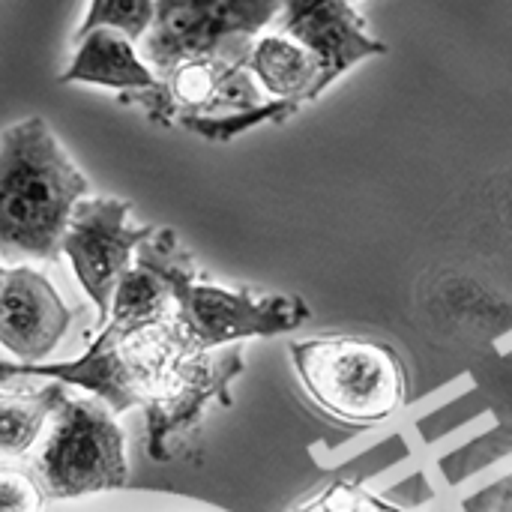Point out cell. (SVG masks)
Here are the masks:
<instances>
[{
	"instance_id": "9c48e42d",
	"label": "cell",
	"mask_w": 512,
	"mask_h": 512,
	"mask_svg": "<svg viewBox=\"0 0 512 512\" xmlns=\"http://www.w3.org/2000/svg\"><path fill=\"white\" fill-rule=\"evenodd\" d=\"M276 30L318 63L324 90L354 63L387 54V45L366 33L363 15L348 0H285Z\"/></svg>"
},
{
	"instance_id": "ba28073f",
	"label": "cell",
	"mask_w": 512,
	"mask_h": 512,
	"mask_svg": "<svg viewBox=\"0 0 512 512\" xmlns=\"http://www.w3.org/2000/svg\"><path fill=\"white\" fill-rule=\"evenodd\" d=\"M156 228L132 225V204L120 198H84L63 237V255L93 300L102 324L111 315V303L123 276L135 267V252Z\"/></svg>"
},
{
	"instance_id": "2e32d148",
	"label": "cell",
	"mask_w": 512,
	"mask_h": 512,
	"mask_svg": "<svg viewBox=\"0 0 512 512\" xmlns=\"http://www.w3.org/2000/svg\"><path fill=\"white\" fill-rule=\"evenodd\" d=\"M294 512H408L357 480H333L312 498H306Z\"/></svg>"
},
{
	"instance_id": "7a4b0ae2",
	"label": "cell",
	"mask_w": 512,
	"mask_h": 512,
	"mask_svg": "<svg viewBox=\"0 0 512 512\" xmlns=\"http://www.w3.org/2000/svg\"><path fill=\"white\" fill-rule=\"evenodd\" d=\"M90 183L42 117L0 132V255L54 261Z\"/></svg>"
},
{
	"instance_id": "9a60e30c",
	"label": "cell",
	"mask_w": 512,
	"mask_h": 512,
	"mask_svg": "<svg viewBox=\"0 0 512 512\" xmlns=\"http://www.w3.org/2000/svg\"><path fill=\"white\" fill-rule=\"evenodd\" d=\"M153 15H156V0H90V9L75 33V42L99 27L117 30L126 39L138 42L147 36Z\"/></svg>"
},
{
	"instance_id": "3957f363",
	"label": "cell",
	"mask_w": 512,
	"mask_h": 512,
	"mask_svg": "<svg viewBox=\"0 0 512 512\" xmlns=\"http://www.w3.org/2000/svg\"><path fill=\"white\" fill-rule=\"evenodd\" d=\"M135 264L156 273L174 303V318L204 351L240 345L255 336H279L309 321V306L294 294H264L255 288L228 291L207 282L171 228H156L135 252Z\"/></svg>"
},
{
	"instance_id": "8fae6325",
	"label": "cell",
	"mask_w": 512,
	"mask_h": 512,
	"mask_svg": "<svg viewBox=\"0 0 512 512\" xmlns=\"http://www.w3.org/2000/svg\"><path fill=\"white\" fill-rule=\"evenodd\" d=\"M63 84H96L111 87L123 96L147 93L159 87V75L144 63V57L135 51L132 39H126L117 30L99 27L78 39V51L69 63V69L60 75Z\"/></svg>"
},
{
	"instance_id": "5b68a950",
	"label": "cell",
	"mask_w": 512,
	"mask_h": 512,
	"mask_svg": "<svg viewBox=\"0 0 512 512\" xmlns=\"http://www.w3.org/2000/svg\"><path fill=\"white\" fill-rule=\"evenodd\" d=\"M291 363L312 402L351 426L390 420L408 399L402 357L375 339L321 336L291 342Z\"/></svg>"
},
{
	"instance_id": "8992f818",
	"label": "cell",
	"mask_w": 512,
	"mask_h": 512,
	"mask_svg": "<svg viewBox=\"0 0 512 512\" xmlns=\"http://www.w3.org/2000/svg\"><path fill=\"white\" fill-rule=\"evenodd\" d=\"M282 9L285 0H156L141 57L159 78L189 60L246 66L258 33L276 24Z\"/></svg>"
},
{
	"instance_id": "6da1fadb",
	"label": "cell",
	"mask_w": 512,
	"mask_h": 512,
	"mask_svg": "<svg viewBox=\"0 0 512 512\" xmlns=\"http://www.w3.org/2000/svg\"><path fill=\"white\" fill-rule=\"evenodd\" d=\"M246 369L243 345L204 351L171 315L120 324L105 321L78 360L0 363V381H57L93 393L114 414H147V453L168 462L198 432L210 405H231V381Z\"/></svg>"
},
{
	"instance_id": "e0dca14e",
	"label": "cell",
	"mask_w": 512,
	"mask_h": 512,
	"mask_svg": "<svg viewBox=\"0 0 512 512\" xmlns=\"http://www.w3.org/2000/svg\"><path fill=\"white\" fill-rule=\"evenodd\" d=\"M45 489L39 477L0 465V512H42Z\"/></svg>"
},
{
	"instance_id": "7c38bea8",
	"label": "cell",
	"mask_w": 512,
	"mask_h": 512,
	"mask_svg": "<svg viewBox=\"0 0 512 512\" xmlns=\"http://www.w3.org/2000/svg\"><path fill=\"white\" fill-rule=\"evenodd\" d=\"M24 384L27 381L18 378L0 381V465L24 459L39 444L66 399V384Z\"/></svg>"
},
{
	"instance_id": "5bb4252c",
	"label": "cell",
	"mask_w": 512,
	"mask_h": 512,
	"mask_svg": "<svg viewBox=\"0 0 512 512\" xmlns=\"http://www.w3.org/2000/svg\"><path fill=\"white\" fill-rule=\"evenodd\" d=\"M171 309H174V303H171V294H168L165 282L156 273H150L147 267L135 264L123 276V282L117 285L108 321L144 324V321H156V318L171 315Z\"/></svg>"
},
{
	"instance_id": "ac0fdd59",
	"label": "cell",
	"mask_w": 512,
	"mask_h": 512,
	"mask_svg": "<svg viewBox=\"0 0 512 512\" xmlns=\"http://www.w3.org/2000/svg\"><path fill=\"white\" fill-rule=\"evenodd\" d=\"M6 273H9V270H6V267H0V294H3V285H6Z\"/></svg>"
},
{
	"instance_id": "52a82bcc",
	"label": "cell",
	"mask_w": 512,
	"mask_h": 512,
	"mask_svg": "<svg viewBox=\"0 0 512 512\" xmlns=\"http://www.w3.org/2000/svg\"><path fill=\"white\" fill-rule=\"evenodd\" d=\"M114 417L96 396L63 399L36 456V477L45 495L69 501L129 483L126 438Z\"/></svg>"
},
{
	"instance_id": "30bf717a",
	"label": "cell",
	"mask_w": 512,
	"mask_h": 512,
	"mask_svg": "<svg viewBox=\"0 0 512 512\" xmlns=\"http://www.w3.org/2000/svg\"><path fill=\"white\" fill-rule=\"evenodd\" d=\"M72 324L57 288L33 267H9L0 294V345L18 363H42Z\"/></svg>"
},
{
	"instance_id": "4fadbf2b",
	"label": "cell",
	"mask_w": 512,
	"mask_h": 512,
	"mask_svg": "<svg viewBox=\"0 0 512 512\" xmlns=\"http://www.w3.org/2000/svg\"><path fill=\"white\" fill-rule=\"evenodd\" d=\"M246 66L258 78L264 93L273 99L303 105V102H312L324 93L318 63L291 36H285L279 30L258 36Z\"/></svg>"
},
{
	"instance_id": "277c9868",
	"label": "cell",
	"mask_w": 512,
	"mask_h": 512,
	"mask_svg": "<svg viewBox=\"0 0 512 512\" xmlns=\"http://www.w3.org/2000/svg\"><path fill=\"white\" fill-rule=\"evenodd\" d=\"M159 126H183L207 141H231L261 123H285L300 105L273 99L243 63L189 60L159 78L156 90L123 96Z\"/></svg>"
}]
</instances>
